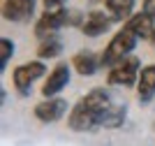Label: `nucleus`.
Masks as SVG:
<instances>
[{
    "instance_id": "1a4fd4ad",
    "label": "nucleus",
    "mask_w": 155,
    "mask_h": 146,
    "mask_svg": "<svg viewBox=\"0 0 155 146\" xmlns=\"http://www.w3.org/2000/svg\"><path fill=\"white\" fill-rule=\"evenodd\" d=\"M114 19H111L109 14L100 12V9H93L84 16V23H81V32H84L86 37H100L104 32L111 28Z\"/></svg>"
},
{
    "instance_id": "f3484780",
    "label": "nucleus",
    "mask_w": 155,
    "mask_h": 146,
    "mask_svg": "<svg viewBox=\"0 0 155 146\" xmlns=\"http://www.w3.org/2000/svg\"><path fill=\"white\" fill-rule=\"evenodd\" d=\"M42 2H44L46 9H60L65 5V0H42Z\"/></svg>"
},
{
    "instance_id": "f03ea898",
    "label": "nucleus",
    "mask_w": 155,
    "mask_h": 146,
    "mask_svg": "<svg viewBox=\"0 0 155 146\" xmlns=\"http://www.w3.org/2000/svg\"><path fill=\"white\" fill-rule=\"evenodd\" d=\"M81 23H84V16L77 9H65V7H60V9H44V14L35 23V35L39 39H46L51 35H56V30H60L63 25H79L81 28Z\"/></svg>"
},
{
    "instance_id": "4468645a",
    "label": "nucleus",
    "mask_w": 155,
    "mask_h": 146,
    "mask_svg": "<svg viewBox=\"0 0 155 146\" xmlns=\"http://www.w3.org/2000/svg\"><path fill=\"white\" fill-rule=\"evenodd\" d=\"M60 51H63V39L58 35H51V37H46L39 42L37 46V60H46V58H56L60 56Z\"/></svg>"
},
{
    "instance_id": "6e6552de",
    "label": "nucleus",
    "mask_w": 155,
    "mask_h": 146,
    "mask_svg": "<svg viewBox=\"0 0 155 146\" xmlns=\"http://www.w3.org/2000/svg\"><path fill=\"white\" fill-rule=\"evenodd\" d=\"M67 107H70V104H67L63 97H46V100H42L39 104H35V118L42 121V123H56L65 116Z\"/></svg>"
},
{
    "instance_id": "20e7f679",
    "label": "nucleus",
    "mask_w": 155,
    "mask_h": 146,
    "mask_svg": "<svg viewBox=\"0 0 155 146\" xmlns=\"http://www.w3.org/2000/svg\"><path fill=\"white\" fill-rule=\"evenodd\" d=\"M141 60L139 56H127L120 63H116L107 74V83L109 86H118V88H134L139 83V74H141Z\"/></svg>"
},
{
    "instance_id": "0eeeda50",
    "label": "nucleus",
    "mask_w": 155,
    "mask_h": 146,
    "mask_svg": "<svg viewBox=\"0 0 155 146\" xmlns=\"http://www.w3.org/2000/svg\"><path fill=\"white\" fill-rule=\"evenodd\" d=\"M70 63H58L56 67H53L51 72H49V76H46V81H44V86H42V95H44V100L46 97H56L60 93V90L70 83Z\"/></svg>"
},
{
    "instance_id": "7ed1b4c3",
    "label": "nucleus",
    "mask_w": 155,
    "mask_h": 146,
    "mask_svg": "<svg viewBox=\"0 0 155 146\" xmlns=\"http://www.w3.org/2000/svg\"><path fill=\"white\" fill-rule=\"evenodd\" d=\"M137 42H139V37L130 30L127 25H123V28L109 39V44L102 49V53H100V63H102V67H109V70H111V67H114L116 63H120L123 58L132 56Z\"/></svg>"
},
{
    "instance_id": "2eb2a0df",
    "label": "nucleus",
    "mask_w": 155,
    "mask_h": 146,
    "mask_svg": "<svg viewBox=\"0 0 155 146\" xmlns=\"http://www.w3.org/2000/svg\"><path fill=\"white\" fill-rule=\"evenodd\" d=\"M12 56H14V42L9 37H2L0 39V72L7 70V63Z\"/></svg>"
},
{
    "instance_id": "39448f33",
    "label": "nucleus",
    "mask_w": 155,
    "mask_h": 146,
    "mask_svg": "<svg viewBox=\"0 0 155 146\" xmlns=\"http://www.w3.org/2000/svg\"><path fill=\"white\" fill-rule=\"evenodd\" d=\"M46 72V65L42 60H28V63H21L12 74V81H14V88L19 90L21 95H28L30 93V86L37 81L39 76H44Z\"/></svg>"
},
{
    "instance_id": "9b49d317",
    "label": "nucleus",
    "mask_w": 155,
    "mask_h": 146,
    "mask_svg": "<svg viewBox=\"0 0 155 146\" xmlns=\"http://www.w3.org/2000/svg\"><path fill=\"white\" fill-rule=\"evenodd\" d=\"M137 97L139 102H150L155 97V63L146 65L139 74V83H137Z\"/></svg>"
},
{
    "instance_id": "a211bd4d",
    "label": "nucleus",
    "mask_w": 155,
    "mask_h": 146,
    "mask_svg": "<svg viewBox=\"0 0 155 146\" xmlns=\"http://www.w3.org/2000/svg\"><path fill=\"white\" fill-rule=\"evenodd\" d=\"M150 42H153V46H155V30H153V37H150Z\"/></svg>"
},
{
    "instance_id": "f257e3e1",
    "label": "nucleus",
    "mask_w": 155,
    "mask_h": 146,
    "mask_svg": "<svg viewBox=\"0 0 155 146\" xmlns=\"http://www.w3.org/2000/svg\"><path fill=\"white\" fill-rule=\"evenodd\" d=\"M127 116L125 102H114L107 88H93L86 95L77 100V104L70 109L67 127L72 132H95L100 127H120Z\"/></svg>"
},
{
    "instance_id": "ddd939ff",
    "label": "nucleus",
    "mask_w": 155,
    "mask_h": 146,
    "mask_svg": "<svg viewBox=\"0 0 155 146\" xmlns=\"http://www.w3.org/2000/svg\"><path fill=\"white\" fill-rule=\"evenodd\" d=\"M114 21H127L134 9V0H104Z\"/></svg>"
},
{
    "instance_id": "9d476101",
    "label": "nucleus",
    "mask_w": 155,
    "mask_h": 146,
    "mask_svg": "<svg viewBox=\"0 0 155 146\" xmlns=\"http://www.w3.org/2000/svg\"><path fill=\"white\" fill-rule=\"evenodd\" d=\"M72 67H74L81 76H93L100 67H102V63H100V53L88 51V49L77 51V53L72 56Z\"/></svg>"
},
{
    "instance_id": "dca6fc26",
    "label": "nucleus",
    "mask_w": 155,
    "mask_h": 146,
    "mask_svg": "<svg viewBox=\"0 0 155 146\" xmlns=\"http://www.w3.org/2000/svg\"><path fill=\"white\" fill-rule=\"evenodd\" d=\"M141 12H143V14H148L150 19H155V0H143Z\"/></svg>"
},
{
    "instance_id": "f8f14e48",
    "label": "nucleus",
    "mask_w": 155,
    "mask_h": 146,
    "mask_svg": "<svg viewBox=\"0 0 155 146\" xmlns=\"http://www.w3.org/2000/svg\"><path fill=\"white\" fill-rule=\"evenodd\" d=\"M125 25H127L139 39H150L153 37V30H155V19H150L148 14L139 12V14H132V16L125 21Z\"/></svg>"
},
{
    "instance_id": "423d86ee",
    "label": "nucleus",
    "mask_w": 155,
    "mask_h": 146,
    "mask_svg": "<svg viewBox=\"0 0 155 146\" xmlns=\"http://www.w3.org/2000/svg\"><path fill=\"white\" fill-rule=\"evenodd\" d=\"M37 0H2V19L12 23H23L32 19Z\"/></svg>"
}]
</instances>
